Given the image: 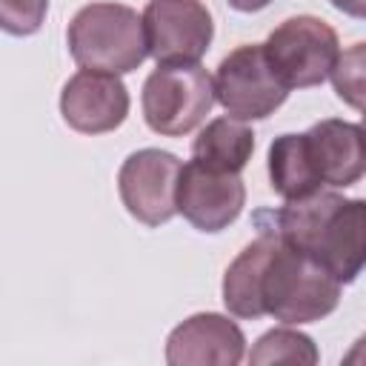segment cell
Masks as SVG:
<instances>
[{
	"label": "cell",
	"instance_id": "obj_1",
	"mask_svg": "<svg viewBox=\"0 0 366 366\" xmlns=\"http://www.w3.org/2000/svg\"><path fill=\"white\" fill-rule=\"evenodd\" d=\"M272 229L283 243L312 254L343 286L366 269V200L320 189L300 200H286Z\"/></svg>",
	"mask_w": 366,
	"mask_h": 366
},
{
	"label": "cell",
	"instance_id": "obj_2",
	"mask_svg": "<svg viewBox=\"0 0 366 366\" xmlns=\"http://www.w3.org/2000/svg\"><path fill=\"white\" fill-rule=\"evenodd\" d=\"M272 229V226H269ZM274 232V229H272ZM340 280L312 254L289 246L274 232V243L260 269V309L280 323L303 326L323 320L340 303Z\"/></svg>",
	"mask_w": 366,
	"mask_h": 366
},
{
	"label": "cell",
	"instance_id": "obj_3",
	"mask_svg": "<svg viewBox=\"0 0 366 366\" xmlns=\"http://www.w3.org/2000/svg\"><path fill=\"white\" fill-rule=\"evenodd\" d=\"M66 46L80 69L109 74H129L149 57L143 14L123 3L83 6L66 29Z\"/></svg>",
	"mask_w": 366,
	"mask_h": 366
},
{
	"label": "cell",
	"instance_id": "obj_4",
	"mask_svg": "<svg viewBox=\"0 0 366 366\" xmlns=\"http://www.w3.org/2000/svg\"><path fill=\"white\" fill-rule=\"evenodd\" d=\"M214 100V77L200 63L157 66L140 94L146 126L163 137H183L197 129Z\"/></svg>",
	"mask_w": 366,
	"mask_h": 366
},
{
	"label": "cell",
	"instance_id": "obj_5",
	"mask_svg": "<svg viewBox=\"0 0 366 366\" xmlns=\"http://www.w3.org/2000/svg\"><path fill=\"white\" fill-rule=\"evenodd\" d=\"M266 57L277 77L292 89H312L332 77V69L340 57L337 31L315 17L297 14L283 20L266 37Z\"/></svg>",
	"mask_w": 366,
	"mask_h": 366
},
{
	"label": "cell",
	"instance_id": "obj_6",
	"mask_svg": "<svg viewBox=\"0 0 366 366\" xmlns=\"http://www.w3.org/2000/svg\"><path fill=\"white\" fill-rule=\"evenodd\" d=\"M214 94L229 117L263 120L286 103L289 86L272 69L263 43H243L220 60Z\"/></svg>",
	"mask_w": 366,
	"mask_h": 366
},
{
	"label": "cell",
	"instance_id": "obj_7",
	"mask_svg": "<svg viewBox=\"0 0 366 366\" xmlns=\"http://www.w3.org/2000/svg\"><path fill=\"white\" fill-rule=\"evenodd\" d=\"M183 160L163 149L132 152L117 172V192L126 212L143 226H163L177 214V183Z\"/></svg>",
	"mask_w": 366,
	"mask_h": 366
},
{
	"label": "cell",
	"instance_id": "obj_8",
	"mask_svg": "<svg viewBox=\"0 0 366 366\" xmlns=\"http://www.w3.org/2000/svg\"><path fill=\"white\" fill-rule=\"evenodd\" d=\"M149 57L157 66L200 63L214 37V20L200 0H149L143 9Z\"/></svg>",
	"mask_w": 366,
	"mask_h": 366
},
{
	"label": "cell",
	"instance_id": "obj_9",
	"mask_svg": "<svg viewBox=\"0 0 366 366\" xmlns=\"http://www.w3.org/2000/svg\"><path fill=\"white\" fill-rule=\"evenodd\" d=\"M246 206V186L240 174L214 172L197 160L183 163L177 183V214H183L197 232H223Z\"/></svg>",
	"mask_w": 366,
	"mask_h": 366
},
{
	"label": "cell",
	"instance_id": "obj_10",
	"mask_svg": "<svg viewBox=\"0 0 366 366\" xmlns=\"http://www.w3.org/2000/svg\"><path fill=\"white\" fill-rule=\"evenodd\" d=\"M60 114L80 134H106L126 120L129 92L120 74L80 69L60 92Z\"/></svg>",
	"mask_w": 366,
	"mask_h": 366
},
{
	"label": "cell",
	"instance_id": "obj_11",
	"mask_svg": "<svg viewBox=\"0 0 366 366\" xmlns=\"http://www.w3.org/2000/svg\"><path fill=\"white\" fill-rule=\"evenodd\" d=\"M243 357L246 335L220 312H197L166 337V363L172 366H237Z\"/></svg>",
	"mask_w": 366,
	"mask_h": 366
},
{
	"label": "cell",
	"instance_id": "obj_12",
	"mask_svg": "<svg viewBox=\"0 0 366 366\" xmlns=\"http://www.w3.org/2000/svg\"><path fill=\"white\" fill-rule=\"evenodd\" d=\"M306 140L323 186L346 189L366 177V132L360 123L326 117L306 132Z\"/></svg>",
	"mask_w": 366,
	"mask_h": 366
},
{
	"label": "cell",
	"instance_id": "obj_13",
	"mask_svg": "<svg viewBox=\"0 0 366 366\" xmlns=\"http://www.w3.org/2000/svg\"><path fill=\"white\" fill-rule=\"evenodd\" d=\"M252 152H254V132L246 126V120L229 114L209 120L192 143V160L214 172H232V174H240L246 169Z\"/></svg>",
	"mask_w": 366,
	"mask_h": 366
},
{
	"label": "cell",
	"instance_id": "obj_14",
	"mask_svg": "<svg viewBox=\"0 0 366 366\" xmlns=\"http://www.w3.org/2000/svg\"><path fill=\"white\" fill-rule=\"evenodd\" d=\"M269 180L272 192L283 200H300L323 189V180L315 169L306 132L280 134L269 146Z\"/></svg>",
	"mask_w": 366,
	"mask_h": 366
},
{
	"label": "cell",
	"instance_id": "obj_15",
	"mask_svg": "<svg viewBox=\"0 0 366 366\" xmlns=\"http://www.w3.org/2000/svg\"><path fill=\"white\" fill-rule=\"evenodd\" d=\"M272 243H274V232L263 229L226 266V274H223V306L229 309V315L243 317V320L263 317L257 286H260V269H263V260H266Z\"/></svg>",
	"mask_w": 366,
	"mask_h": 366
},
{
	"label": "cell",
	"instance_id": "obj_16",
	"mask_svg": "<svg viewBox=\"0 0 366 366\" xmlns=\"http://www.w3.org/2000/svg\"><path fill=\"white\" fill-rule=\"evenodd\" d=\"M320 360V352L315 346V340L297 329H292L289 323L269 329L266 335H260L249 352V363L254 366H266V363H303V366H315Z\"/></svg>",
	"mask_w": 366,
	"mask_h": 366
},
{
	"label": "cell",
	"instance_id": "obj_17",
	"mask_svg": "<svg viewBox=\"0 0 366 366\" xmlns=\"http://www.w3.org/2000/svg\"><path fill=\"white\" fill-rule=\"evenodd\" d=\"M332 86L335 94L349 106L366 114V40L352 43L340 51L335 69H332Z\"/></svg>",
	"mask_w": 366,
	"mask_h": 366
},
{
	"label": "cell",
	"instance_id": "obj_18",
	"mask_svg": "<svg viewBox=\"0 0 366 366\" xmlns=\"http://www.w3.org/2000/svg\"><path fill=\"white\" fill-rule=\"evenodd\" d=\"M49 11V0H0V26L6 34L29 37L34 34Z\"/></svg>",
	"mask_w": 366,
	"mask_h": 366
},
{
	"label": "cell",
	"instance_id": "obj_19",
	"mask_svg": "<svg viewBox=\"0 0 366 366\" xmlns=\"http://www.w3.org/2000/svg\"><path fill=\"white\" fill-rule=\"evenodd\" d=\"M329 3L355 20H366V0H329Z\"/></svg>",
	"mask_w": 366,
	"mask_h": 366
},
{
	"label": "cell",
	"instance_id": "obj_20",
	"mask_svg": "<svg viewBox=\"0 0 366 366\" xmlns=\"http://www.w3.org/2000/svg\"><path fill=\"white\" fill-rule=\"evenodd\" d=\"M234 11H243V14H252V11H260V9H266L272 0H226Z\"/></svg>",
	"mask_w": 366,
	"mask_h": 366
},
{
	"label": "cell",
	"instance_id": "obj_21",
	"mask_svg": "<svg viewBox=\"0 0 366 366\" xmlns=\"http://www.w3.org/2000/svg\"><path fill=\"white\" fill-rule=\"evenodd\" d=\"M343 360H346V363H360V360H366V335H363V337L355 343V349H352V352H349Z\"/></svg>",
	"mask_w": 366,
	"mask_h": 366
},
{
	"label": "cell",
	"instance_id": "obj_22",
	"mask_svg": "<svg viewBox=\"0 0 366 366\" xmlns=\"http://www.w3.org/2000/svg\"><path fill=\"white\" fill-rule=\"evenodd\" d=\"M360 126H363V132H366V114H363V123H360Z\"/></svg>",
	"mask_w": 366,
	"mask_h": 366
}]
</instances>
